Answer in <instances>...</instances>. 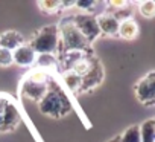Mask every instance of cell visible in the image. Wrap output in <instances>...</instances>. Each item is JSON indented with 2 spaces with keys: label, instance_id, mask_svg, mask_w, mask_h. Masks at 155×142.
Instances as JSON below:
<instances>
[{
  "label": "cell",
  "instance_id": "6da1fadb",
  "mask_svg": "<svg viewBox=\"0 0 155 142\" xmlns=\"http://www.w3.org/2000/svg\"><path fill=\"white\" fill-rule=\"evenodd\" d=\"M38 104H40L41 113L49 115V116H53V118L62 116V115H65L71 109L67 96L59 89H56L55 84H50V81H49V90H47V93L41 98V101Z\"/></svg>",
  "mask_w": 155,
  "mask_h": 142
},
{
  "label": "cell",
  "instance_id": "7a4b0ae2",
  "mask_svg": "<svg viewBox=\"0 0 155 142\" xmlns=\"http://www.w3.org/2000/svg\"><path fill=\"white\" fill-rule=\"evenodd\" d=\"M58 32H59V43L64 46V52H70V50L85 52L90 46L88 41L78 31V28L73 25L71 20L62 22L58 26Z\"/></svg>",
  "mask_w": 155,
  "mask_h": 142
},
{
  "label": "cell",
  "instance_id": "3957f363",
  "mask_svg": "<svg viewBox=\"0 0 155 142\" xmlns=\"http://www.w3.org/2000/svg\"><path fill=\"white\" fill-rule=\"evenodd\" d=\"M29 46L32 47V50L38 55V54H55L59 47V32H58V26L52 25V26H46L43 28L40 32H37V35L31 40Z\"/></svg>",
  "mask_w": 155,
  "mask_h": 142
},
{
  "label": "cell",
  "instance_id": "277c9868",
  "mask_svg": "<svg viewBox=\"0 0 155 142\" xmlns=\"http://www.w3.org/2000/svg\"><path fill=\"white\" fill-rule=\"evenodd\" d=\"M71 22L78 28V31L84 35V38L88 41V44L93 43L101 35L99 26H97V19L93 14H84V12L78 14L71 19Z\"/></svg>",
  "mask_w": 155,
  "mask_h": 142
},
{
  "label": "cell",
  "instance_id": "5b68a950",
  "mask_svg": "<svg viewBox=\"0 0 155 142\" xmlns=\"http://www.w3.org/2000/svg\"><path fill=\"white\" fill-rule=\"evenodd\" d=\"M137 99L144 106H152L155 101V72H149L135 86Z\"/></svg>",
  "mask_w": 155,
  "mask_h": 142
},
{
  "label": "cell",
  "instance_id": "8992f818",
  "mask_svg": "<svg viewBox=\"0 0 155 142\" xmlns=\"http://www.w3.org/2000/svg\"><path fill=\"white\" fill-rule=\"evenodd\" d=\"M49 90V83L47 84H43V83H34V81H29L25 78L23 84H21V93L28 98V99H32V101H41V98L47 93Z\"/></svg>",
  "mask_w": 155,
  "mask_h": 142
},
{
  "label": "cell",
  "instance_id": "52a82bcc",
  "mask_svg": "<svg viewBox=\"0 0 155 142\" xmlns=\"http://www.w3.org/2000/svg\"><path fill=\"white\" fill-rule=\"evenodd\" d=\"M37 54L32 50V47L26 43H23L21 46H18L15 50H12V61L21 67H28L32 66L35 63Z\"/></svg>",
  "mask_w": 155,
  "mask_h": 142
},
{
  "label": "cell",
  "instance_id": "ba28073f",
  "mask_svg": "<svg viewBox=\"0 0 155 142\" xmlns=\"http://www.w3.org/2000/svg\"><path fill=\"white\" fill-rule=\"evenodd\" d=\"M102 78H104V72H102V66L97 63V61H94V64H93V67L90 69V72L85 75V77H82V83H81V89L79 90H90V89H94L101 81H102Z\"/></svg>",
  "mask_w": 155,
  "mask_h": 142
},
{
  "label": "cell",
  "instance_id": "9c48e42d",
  "mask_svg": "<svg viewBox=\"0 0 155 142\" xmlns=\"http://www.w3.org/2000/svg\"><path fill=\"white\" fill-rule=\"evenodd\" d=\"M97 19V26H99V32L105 34V35H117L119 31V20L116 17H113L111 14H102Z\"/></svg>",
  "mask_w": 155,
  "mask_h": 142
},
{
  "label": "cell",
  "instance_id": "30bf717a",
  "mask_svg": "<svg viewBox=\"0 0 155 142\" xmlns=\"http://www.w3.org/2000/svg\"><path fill=\"white\" fill-rule=\"evenodd\" d=\"M25 43V38L20 32L17 31H6L0 35V47L8 49V50H15L18 46Z\"/></svg>",
  "mask_w": 155,
  "mask_h": 142
},
{
  "label": "cell",
  "instance_id": "8fae6325",
  "mask_svg": "<svg viewBox=\"0 0 155 142\" xmlns=\"http://www.w3.org/2000/svg\"><path fill=\"white\" fill-rule=\"evenodd\" d=\"M117 35L120 38H123V40H134V38H137V35H138V25H137V22L132 17L126 19V20H122L119 23Z\"/></svg>",
  "mask_w": 155,
  "mask_h": 142
},
{
  "label": "cell",
  "instance_id": "7c38bea8",
  "mask_svg": "<svg viewBox=\"0 0 155 142\" xmlns=\"http://www.w3.org/2000/svg\"><path fill=\"white\" fill-rule=\"evenodd\" d=\"M17 121H18V112H17V109L11 102H6L5 110H3V115H2V127H0V128H11Z\"/></svg>",
  "mask_w": 155,
  "mask_h": 142
},
{
  "label": "cell",
  "instance_id": "4fadbf2b",
  "mask_svg": "<svg viewBox=\"0 0 155 142\" xmlns=\"http://www.w3.org/2000/svg\"><path fill=\"white\" fill-rule=\"evenodd\" d=\"M140 128V142H155V119H147Z\"/></svg>",
  "mask_w": 155,
  "mask_h": 142
},
{
  "label": "cell",
  "instance_id": "5bb4252c",
  "mask_svg": "<svg viewBox=\"0 0 155 142\" xmlns=\"http://www.w3.org/2000/svg\"><path fill=\"white\" fill-rule=\"evenodd\" d=\"M34 64L37 66V69L47 70L58 66V58L55 57V54H38Z\"/></svg>",
  "mask_w": 155,
  "mask_h": 142
},
{
  "label": "cell",
  "instance_id": "9a60e30c",
  "mask_svg": "<svg viewBox=\"0 0 155 142\" xmlns=\"http://www.w3.org/2000/svg\"><path fill=\"white\" fill-rule=\"evenodd\" d=\"M93 64H94V60H90L87 55L84 57V58H81L79 61H76L73 66H71V69H70V72H73L74 75H78V77H85L88 72H90V69L93 67Z\"/></svg>",
  "mask_w": 155,
  "mask_h": 142
},
{
  "label": "cell",
  "instance_id": "2e32d148",
  "mask_svg": "<svg viewBox=\"0 0 155 142\" xmlns=\"http://www.w3.org/2000/svg\"><path fill=\"white\" fill-rule=\"evenodd\" d=\"M81 83H82V78L74 75L73 72H70V70L64 74V84L70 92H78L81 89Z\"/></svg>",
  "mask_w": 155,
  "mask_h": 142
},
{
  "label": "cell",
  "instance_id": "e0dca14e",
  "mask_svg": "<svg viewBox=\"0 0 155 142\" xmlns=\"http://www.w3.org/2000/svg\"><path fill=\"white\" fill-rule=\"evenodd\" d=\"M85 57V52H81V50H70V52H64V58H62V63L67 69V72L71 69V66L76 63V61H79L81 58Z\"/></svg>",
  "mask_w": 155,
  "mask_h": 142
},
{
  "label": "cell",
  "instance_id": "ac0fdd59",
  "mask_svg": "<svg viewBox=\"0 0 155 142\" xmlns=\"http://www.w3.org/2000/svg\"><path fill=\"white\" fill-rule=\"evenodd\" d=\"M26 80L29 81H34V83H43V84H47L50 81V77L47 74V70H41V69H34L28 74Z\"/></svg>",
  "mask_w": 155,
  "mask_h": 142
},
{
  "label": "cell",
  "instance_id": "d6986e66",
  "mask_svg": "<svg viewBox=\"0 0 155 142\" xmlns=\"http://www.w3.org/2000/svg\"><path fill=\"white\" fill-rule=\"evenodd\" d=\"M120 142H140V128L138 125H132L125 130L122 136H119Z\"/></svg>",
  "mask_w": 155,
  "mask_h": 142
},
{
  "label": "cell",
  "instance_id": "ffe728a7",
  "mask_svg": "<svg viewBox=\"0 0 155 142\" xmlns=\"http://www.w3.org/2000/svg\"><path fill=\"white\" fill-rule=\"evenodd\" d=\"M38 6L46 14H53L61 11V2H58V0H43V2H38Z\"/></svg>",
  "mask_w": 155,
  "mask_h": 142
},
{
  "label": "cell",
  "instance_id": "44dd1931",
  "mask_svg": "<svg viewBox=\"0 0 155 142\" xmlns=\"http://www.w3.org/2000/svg\"><path fill=\"white\" fill-rule=\"evenodd\" d=\"M138 9H140V14L144 19H152L155 16V2H152V0H144V2H140L138 3Z\"/></svg>",
  "mask_w": 155,
  "mask_h": 142
},
{
  "label": "cell",
  "instance_id": "7402d4cb",
  "mask_svg": "<svg viewBox=\"0 0 155 142\" xmlns=\"http://www.w3.org/2000/svg\"><path fill=\"white\" fill-rule=\"evenodd\" d=\"M12 63H14L12 61V52L8 50V49L0 47V67H8Z\"/></svg>",
  "mask_w": 155,
  "mask_h": 142
},
{
  "label": "cell",
  "instance_id": "603a6c76",
  "mask_svg": "<svg viewBox=\"0 0 155 142\" xmlns=\"http://www.w3.org/2000/svg\"><path fill=\"white\" fill-rule=\"evenodd\" d=\"M74 6L78 9L84 11V14H91V11L96 6V2H91V0H82V2H74Z\"/></svg>",
  "mask_w": 155,
  "mask_h": 142
},
{
  "label": "cell",
  "instance_id": "cb8c5ba5",
  "mask_svg": "<svg viewBox=\"0 0 155 142\" xmlns=\"http://www.w3.org/2000/svg\"><path fill=\"white\" fill-rule=\"evenodd\" d=\"M108 5L113 8V9H111V12H114V11H119V9H122V8L128 6V2H125V0H113V2H110Z\"/></svg>",
  "mask_w": 155,
  "mask_h": 142
},
{
  "label": "cell",
  "instance_id": "d4e9b609",
  "mask_svg": "<svg viewBox=\"0 0 155 142\" xmlns=\"http://www.w3.org/2000/svg\"><path fill=\"white\" fill-rule=\"evenodd\" d=\"M5 106H6V101L0 98V127H2V115H3V110H5Z\"/></svg>",
  "mask_w": 155,
  "mask_h": 142
},
{
  "label": "cell",
  "instance_id": "484cf974",
  "mask_svg": "<svg viewBox=\"0 0 155 142\" xmlns=\"http://www.w3.org/2000/svg\"><path fill=\"white\" fill-rule=\"evenodd\" d=\"M73 6H74V2H61V9H68Z\"/></svg>",
  "mask_w": 155,
  "mask_h": 142
},
{
  "label": "cell",
  "instance_id": "4316f807",
  "mask_svg": "<svg viewBox=\"0 0 155 142\" xmlns=\"http://www.w3.org/2000/svg\"><path fill=\"white\" fill-rule=\"evenodd\" d=\"M110 142H120V140H119V136H117V137H114V139H111Z\"/></svg>",
  "mask_w": 155,
  "mask_h": 142
}]
</instances>
